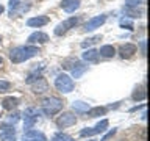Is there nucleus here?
Segmentation results:
<instances>
[{
    "label": "nucleus",
    "mask_w": 150,
    "mask_h": 141,
    "mask_svg": "<svg viewBox=\"0 0 150 141\" xmlns=\"http://www.w3.org/2000/svg\"><path fill=\"white\" fill-rule=\"evenodd\" d=\"M124 11L127 16H131V17H142L144 11L142 9H138V6L136 8H131V6H124Z\"/></svg>",
    "instance_id": "nucleus-21"
},
{
    "label": "nucleus",
    "mask_w": 150,
    "mask_h": 141,
    "mask_svg": "<svg viewBox=\"0 0 150 141\" xmlns=\"http://www.w3.org/2000/svg\"><path fill=\"white\" fill-rule=\"evenodd\" d=\"M142 3V0H125V6H131V8H136Z\"/></svg>",
    "instance_id": "nucleus-28"
},
{
    "label": "nucleus",
    "mask_w": 150,
    "mask_h": 141,
    "mask_svg": "<svg viewBox=\"0 0 150 141\" xmlns=\"http://www.w3.org/2000/svg\"><path fill=\"white\" fill-rule=\"evenodd\" d=\"M36 121H38V116H30V115H23V127L28 130V129H31L33 125L36 124Z\"/></svg>",
    "instance_id": "nucleus-22"
},
{
    "label": "nucleus",
    "mask_w": 150,
    "mask_h": 141,
    "mask_svg": "<svg viewBox=\"0 0 150 141\" xmlns=\"http://www.w3.org/2000/svg\"><path fill=\"white\" fill-rule=\"evenodd\" d=\"M63 108V100L58 97H47L42 100V113H45L47 116L56 115Z\"/></svg>",
    "instance_id": "nucleus-3"
},
{
    "label": "nucleus",
    "mask_w": 150,
    "mask_h": 141,
    "mask_svg": "<svg viewBox=\"0 0 150 141\" xmlns=\"http://www.w3.org/2000/svg\"><path fill=\"white\" fill-rule=\"evenodd\" d=\"M91 141H94V140H91Z\"/></svg>",
    "instance_id": "nucleus-37"
},
{
    "label": "nucleus",
    "mask_w": 150,
    "mask_h": 141,
    "mask_svg": "<svg viewBox=\"0 0 150 141\" xmlns=\"http://www.w3.org/2000/svg\"><path fill=\"white\" fill-rule=\"evenodd\" d=\"M0 140L2 141H14L16 140V129L5 125L2 129V132H0Z\"/></svg>",
    "instance_id": "nucleus-11"
},
{
    "label": "nucleus",
    "mask_w": 150,
    "mask_h": 141,
    "mask_svg": "<svg viewBox=\"0 0 150 141\" xmlns=\"http://www.w3.org/2000/svg\"><path fill=\"white\" fill-rule=\"evenodd\" d=\"M89 103H86V102H81V100H75L74 103H72V110L75 111V113H88V110H89Z\"/></svg>",
    "instance_id": "nucleus-16"
},
{
    "label": "nucleus",
    "mask_w": 150,
    "mask_h": 141,
    "mask_svg": "<svg viewBox=\"0 0 150 141\" xmlns=\"http://www.w3.org/2000/svg\"><path fill=\"white\" fill-rule=\"evenodd\" d=\"M38 53H39V47H36V46H19V47L11 49L9 60L17 64V63H23V61L33 58Z\"/></svg>",
    "instance_id": "nucleus-1"
},
{
    "label": "nucleus",
    "mask_w": 150,
    "mask_h": 141,
    "mask_svg": "<svg viewBox=\"0 0 150 141\" xmlns=\"http://www.w3.org/2000/svg\"><path fill=\"white\" fill-rule=\"evenodd\" d=\"M131 97H133V100H144V99H145V91H144V88L134 89V93L131 94Z\"/></svg>",
    "instance_id": "nucleus-24"
},
{
    "label": "nucleus",
    "mask_w": 150,
    "mask_h": 141,
    "mask_svg": "<svg viewBox=\"0 0 150 141\" xmlns=\"http://www.w3.org/2000/svg\"><path fill=\"white\" fill-rule=\"evenodd\" d=\"M45 24H49V17H45V16L30 17L27 21V25L28 27H42V25H45Z\"/></svg>",
    "instance_id": "nucleus-14"
},
{
    "label": "nucleus",
    "mask_w": 150,
    "mask_h": 141,
    "mask_svg": "<svg viewBox=\"0 0 150 141\" xmlns=\"http://www.w3.org/2000/svg\"><path fill=\"white\" fill-rule=\"evenodd\" d=\"M74 80L70 75L67 74H59V75H56V78H55V88L58 89L59 93H63V94H69L70 91H74Z\"/></svg>",
    "instance_id": "nucleus-2"
},
{
    "label": "nucleus",
    "mask_w": 150,
    "mask_h": 141,
    "mask_svg": "<svg viewBox=\"0 0 150 141\" xmlns=\"http://www.w3.org/2000/svg\"><path fill=\"white\" fill-rule=\"evenodd\" d=\"M108 119H102L96 127H92V129H83L81 132H80V136H92V135H97V133H102V132H105L106 130V127H108Z\"/></svg>",
    "instance_id": "nucleus-5"
},
{
    "label": "nucleus",
    "mask_w": 150,
    "mask_h": 141,
    "mask_svg": "<svg viewBox=\"0 0 150 141\" xmlns=\"http://www.w3.org/2000/svg\"><path fill=\"white\" fill-rule=\"evenodd\" d=\"M86 69H88V68H86L84 64L77 63V61H75V64L72 66V77H74V78H80V77L84 74V70H86Z\"/></svg>",
    "instance_id": "nucleus-17"
},
{
    "label": "nucleus",
    "mask_w": 150,
    "mask_h": 141,
    "mask_svg": "<svg viewBox=\"0 0 150 141\" xmlns=\"http://www.w3.org/2000/svg\"><path fill=\"white\" fill-rule=\"evenodd\" d=\"M78 22H80L78 17H69V19H66V21H63L61 24H58V25H56V28H55V35H56V36L64 35L66 31H69L70 28L75 27Z\"/></svg>",
    "instance_id": "nucleus-4"
},
{
    "label": "nucleus",
    "mask_w": 150,
    "mask_h": 141,
    "mask_svg": "<svg viewBox=\"0 0 150 141\" xmlns=\"http://www.w3.org/2000/svg\"><path fill=\"white\" fill-rule=\"evenodd\" d=\"M77 122V116L74 113H63L58 119H56V125L59 129H66V127H70V125H75Z\"/></svg>",
    "instance_id": "nucleus-6"
},
{
    "label": "nucleus",
    "mask_w": 150,
    "mask_h": 141,
    "mask_svg": "<svg viewBox=\"0 0 150 141\" xmlns=\"http://www.w3.org/2000/svg\"><path fill=\"white\" fill-rule=\"evenodd\" d=\"M19 5H21V0H9V11H11V14H13V11L19 6Z\"/></svg>",
    "instance_id": "nucleus-29"
},
{
    "label": "nucleus",
    "mask_w": 150,
    "mask_h": 141,
    "mask_svg": "<svg viewBox=\"0 0 150 141\" xmlns=\"http://www.w3.org/2000/svg\"><path fill=\"white\" fill-rule=\"evenodd\" d=\"M27 141H33V140H27Z\"/></svg>",
    "instance_id": "nucleus-35"
},
{
    "label": "nucleus",
    "mask_w": 150,
    "mask_h": 141,
    "mask_svg": "<svg viewBox=\"0 0 150 141\" xmlns=\"http://www.w3.org/2000/svg\"><path fill=\"white\" fill-rule=\"evenodd\" d=\"M49 41V36L45 35V33H42V31H35V33H31L30 36H28V42L30 44H35V42H39V44H44V42Z\"/></svg>",
    "instance_id": "nucleus-12"
},
{
    "label": "nucleus",
    "mask_w": 150,
    "mask_h": 141,
    "mask_svg": "<svg viewBox=\"0 0 150 141\" xmlns=\"http://www.w3.org/2000/svg\"><path fill=\"white\" fill-rule=\"evenodd\" d=\"M83 60L88 61V63H97V61H98V50H96V49H88V50H84Z\"/></svg>",
    "instance_id": "nucleus-15"
},
{
    "label": "nucleus",
    "mask_w": 150,
    "mask_h": 141,
    "mask_svg": "<svg viewBox=\"0 0 150 141\" xmlns=\"http://www.w3.org/2000/svg\"><path fill=\"white\" fill-rule=\"evenodd\" d=\"M3 9H5V8L2 6V5H0V14H2V13H3Z\"/></svg>",
    "instance_id": "nucleus-33"
},
{
    "label": "nucleus",
    "mask_w": 150,
    "mask_h": 141,
    "mask_svg": "<svg viewBox=\"0 0 150 141\" xmlns=\"http://www.w3.org/2000/svg\"><path fill=\"white\" fill-rule=\"evenodd\" d=\"M31 91L35 93V94H42V93L49 91V83H47V80L39 77L36 82L31 83Z\"/></svg>",
    "instance_id": "nucleus-8"
},
{
    "label": "nucleus",
    "mask_w": 150,
    "mask_h": 141,
    "mask_svg": "<svg viewBox=\"0 0 150 141\" xmlns=\"http://www.w3.org/2000/svg\"><path fill=\"white\" fill-rule=\"evenodd\" d=\"M17 121H19V115H17V113H14V115H11V116H9L8 119H6L8 124H16Z\"/></svg>",
    "instance_id": "nucleus-30"
},
{
    "label": "nucleus",
    "mask_w": 150,
    "mask_h": 141,
    "mask_svg": "<svg viewBox=\"0 0 150 141\" xmlns=\"http://www.w3.org/2000/svg\"><path fill=\"white\" fill-rule=\"evenodd\" d=\"M145 46H147V41L141 42V52H142V55H145Z\"/></svg>",
    "instance_id": "nucleus-32"
},
{
    "label": "nucleus",
    "mask_w": 150,
    "mask_h": 141,
    "mask_svg": "<svg viewBox=\"0 0 150 141\" xmlns=\"http://www.w3.org/2000/svg\"><path fill=\"white\" fill-rule=\"evenodd\" d=\"M98 55H102V56H105V58H111V56H114L116 55V49L112 46H102L100 47V50H98Z\"/></svg>",
    "instance_id": "nucleus-18"
},
{
    "label": "nucleus",
    "mask_w": 150,
    "mask_h": 141,
    "mask_svg": "<svg viewBox=\"0 0 150 141\" xmlns=\"http://www.w3.org/2000/svg\"><path fill=\"white\" fill-rule=\"evenodd\" d=\"M0 41H2V38H0Z\"/></svg>",
    "instance_id": "nucleus-36"
},
{
    "label": "nucleus",
    "mask_w": 150,
    "mask_h": 141,
    "mask_svg": "<svg viewBox=\"0 0 150 141\" xmlns=\"http://www.w3.org/2000/svg\"><path fill=\"white\" fill-rule=\"evenodd\" d=\"M100 39H102V36H100V35L92 36V38H88V39H84V41L81 42V47H83V49H86V47H91V46L96 44V42H98Z\"/></svg>",
    "instance_id": "nucleus-23"
},
{
    "label": "nucleus",
    "mask_w": 150,
    "mask_h": 141,
    "mask_svg": "<svg viewBox=\"0 0 150 141\" xmlns=\"http://www.w3.org/2000/svg\"><path fill=\"white\" fill-rule=\"evenodd\" d=\"M61 8L66 13H74L75 9L80 8V0H63L61 2Z\"/></svg>",
    "instance_id": "nucleus-13"
},
{
    "label": "nucleus",
    "mask_w": 150,
    "mask_h": 141,
    "mask_svg": "<svg viewBox=\"0 0 150 141\" xmlns=\"http://www.w3.org/2000/svg\"><path fill=\"white\" fill-rule=\"evenodd\" d=\"M2 63H3V58H2V56H0V66H2Z\"/></svg>",
    "instance_id": "nucleus-34"
},
{
    "label": "nucleus",
    "mask_w": 150,
    "mask_h": 141,
    "mask_svg": "<svg viewBox=\"0 0 150 141\" xmlns=\"http://www.w3.org/2000/svg\"><path fill=\"white\" fill-rule=\"evenodd\" d=\"M17 105H19L17 97H6V99H3V102H2V107L5 110H13V108H16Z\"/></svg>",
    "instance_id": "nucleus-19"
},
{
    "label": "nucleus",
    "mask_w": 150,
    "mask_h": 141,
    "mask_svg": "<svg viewBox=\"0 0 150 141\" xmlns=\"http://www.w3.org/2000/svg\"><path fill=\"white\" fill-rule=\"evenodd\" d=\"M120 27L122 28H127V30H133V22L130 21V19H122L120 21Z\"/></svg>",
    "instance_id": "nucleus-26"
},
{
    "label": "nucleus",
    "mask_w": 150,
    "mask_h": 141,
    "mask_svg": "<svg viewBox=\"0 0 150 141\" xmlns=\"http://www.w3.org/2000/svg\"><path fill=\"white\" fill-rule=\"evenodd\" d=\"M52 141H74V138L69 135H66V133H55Z\"/></svg>",
    "instance_id": "nucleus-25"
},
{
    "label": "nucleus",
    "mask_w": 150,
    "mask_h": 141,
    "mask_svg": "<svg viewBox=\"0 0 150 141\" xmlns=\"http://www.w3.org/2000/svg\"><path fill=\"white\" fill-rule=\"evenodd\" d=\"M23 138L33 140V141H47L45 135L42 133V132L35 130V129H28V130H25V133H23Z\"/></svg>",
    "instance_id": "nucleus-9"
},
{
    "label": "nucleus",
    "mask_w": 150,
    "mask_h": 141,
    "mask_svg": "<svg viewBox=\"0 0 150 141\" xmlns=\"http://www.w3.org/2000/svg\"><path fill=\"white\" fill-rule=\"evenodd\" d=\"M116 129H112V130H110V132H108V133L105 135V136H103V138H102V141H108V140H110V138H112V136H114L116 135Z\"/></svg>",
    "instance_id": "nucleus-31"
},
{
    "label": "nucleus",
    "mask_w": 150,
    "mask_h": 141,
    "mask_svg": "<svg viewBox=\"0 0 150 141\" xmlns=\"http://www.w3.org/2000/svg\"><path fill=\"white\" fill-rule=\"evenodd\" d=\"M105 22H106L105 14H100V16H96V17L89 19V21L84 24V31H92V30H96V28H100Z\"/></svg>",
    "instance_id": "nucleus-7"
},
{
    "label": "nucleus",
    "mask_w": 150,
    "mask_h": 141,
    "mask_svg": "<svg viewBox=\"0 0 150 141\" xmlns=\"http://www.w3.org/2000/svg\"><path fill=\"white\" fill-rule=\"evenodd\" d=\"M9 86H11V83L6 82V80H0V93H6Z\"/></svg>",
    "instance_id": "nucleus-27"
},
{
    "label": "nucleus",
    "mask_w": 150,
    "mask_h": 141,
    "mask_svg": "<svg viewBox=\"0 0 150 141\" xmlns=\"http://www.w3.org/2000/svg\"><path fill=\"white\" fill-rule=\"evenodd\" d=\"M136 50H138V47H136L134 44H124V46H120V49H119V53L122 58H130V56H133L136 53Z\"/></svg>",
    "instance_id": "nucleus-10"
},
{
    "label": "nucleus",
    "mask_w": 150,
    "mask_h": 141,
    "mask_svg": "<svg viewBox=\"0 0 150 141\" xmlns=\"http://www.w3.org/2000/svg\"><path fill=\"white\" fill-rule=\"evenodd\" d=\"M105 113H106L105 107H94V108H89L88 110V116L89 118H98V116H103Z\"/></svg>",
    "instance_id": "nucleus-20"
}]
</instances>
